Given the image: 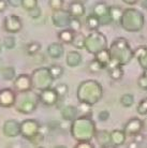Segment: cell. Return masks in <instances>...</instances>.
<instances>
[{"instance_id": "6da1fadb", "label": "cell", "mask_w": 147, "mask_h": 148, "mask_svg": "<svg viewBox=\"0 0 147 148\" xmlns=\"http://www.w3.org/2000/svg\"><path fill=\"white\" fill-rule=\"evenodd\" d=\"M97 132L96 122L90 116H77L70 125V133L76 142H91Z\"/></svg>"}, {"instance_id": "7a4b0ae2", "label": "cell", "mask_w": 147, "mask_h": 148, "mask_svg": "<svg viewBox=\"0 0 147 148\" xmlns=\"http://www.w3.org/2000/svg\"><path fill=\"white\" fill-rule=\"evenodd\" d=\"M109 52L111 55V63L107 66V68L114 67V66L124 67L126 64H128L134 57L130 43L126 38L115 39L109 48Z\"/></svg>"}, {"instance_id": "3957f363", "label": "cell", "mask_w": 147, "mask_h": 148, "mask_svg": "<svg viewBox=\"0 0 147 148\" xmlns=\"http://www.w3.org/2000/svg\"><path fill=\"white\" fill-rule=\"evenodd\" d=\"M76 97L80 103H86L92 106L102 99L103 87L98 81L87 79L78 85Z\"/></svg>"}, {"instance_id": "277c9868", "label": "cell", "mask_w": 147, "mask_h": 148, "mask_svg": "<svg viewBox=\"0 0 147 148\" xmlns=\"http://www.w3.org/2000/svg\"><path fill=\"white\" fill-rule=\"evenodd\" d=\"M125 31L128 32H139L143 29L145 24L144 14L137 9L128 8L124 10L122 18L118 23Z\"/></svg>"}, {"instance_id": "5b68a950", "label": "cell", "mask_w": 147, "mask_h": 148, "mask_svg": "<svg viewBox=\"0 0 147 148\" xmlns=\"http://www.w3.org/2000/svg\"><path fill=\"white\" fill-rule=\"evenodd\" d=\"M40 102L39 95L32 90L25 91V92L16 93V101L14 106L16 111L21 114L29 115L37 110L38 104Z\"/></svg>"}, {"instance_id": "8992f818", "label": "cell", "mask_w": 147, "mask_h": 148, "mask_svg": "<svg viewBox=\"0 0 147 148\" xmlns=\"http://www.w3.org/2000/svg\"><path fill=\"white\" fill-rule=\"evenodd\" d=\"M85 49L92 55L107 48V39L104 34L98 30H93L85 39Z\"/></svg>"}, {"instance_id": "52a82bcc", "label": "cell", "mask_w": 147, "mask_h": 148, "mask_svg": "<svg viewBox=\"0 0 147 148\" xmlns=\"http://www.w3.org/2000/svg\"><path fill=\"white\" fill-rule=\"evenodd\" d=\"M31 83H32V89L42 91L45 89H48L52 87V84L54 82V78L52 77L48 68L41 67L33 71L30 75Z\"/></svg>"}, {"instance_id": "ba28073f", "label": "cell", "mask_w": 147, "mask_h": 148, "mask_svg": "<svg viewBox=\"0 0 147 148\" xmlns=\"http://www.w3.org/2000/svg\"><path fill=\"white\" fill-rule=\"evenodd\" d=\"M40 123L36 119H25L21 122V135L28 141L40 133Z\"/></svg>"}, {"instance_id": "9c48e42d", "label": "cell", "mask_w": 147, "mask_h": 148, "mask_svg": "<svg viewBox=\"0 0 147 148\" xmlns=\"http://www.w3.org/2000/svg\"><path fill=\"white\" fill-rule=\"evenodd\" d=\"M71 18L72 17H71L69 11H66L63 9L58 10V11H53L52 22H53V25L57 28H60V29L68 28Z\"/></svg>"}, {"instance_id": "30bf717a", "label": "cell", "mask_w": 147, "mask_h": 148, "mask_svg": "<svg viewBox=\"0 0 147 148\" xmlns=\"http://www.w3.org/2000/svg\"><path fill=\"white\" fill-rule=\"evenodd\" d=\"M3 27L9 34H17L23 28V21L19 15H8L3 21Z\"/></svg>"}, {"instance_id": "8fae6325", "label": "cell", "mask_w": 147, "mask_h": 148, "mask_svg": "<svg viewBox=\"0 0 147 148\" xmlns=\"http://www.w3.org/2000/svg\"><path fill=\"white\" fill-rule=\"evenodd\" d=\"M143 131V125H142V119L137 118V117H133L130 118L127 121L124 128V132L127 136L134 137L135 135L140 134Z\"/></svg>"}, {"instance_id": "7c38bea8", "label": "cell", "mask_w": 147, "mask_h": 148, "mask_svg": "<svg viewBox=\"0 0 147 148\" xmlns=\"http://www.w3.org/2000/svg\"><path fill=\"white\" fill-rule=\"evenodd\" d=\"M16 101V91L11 88L0 89V106L2 108H10L14 106Z\"/></svg>"}, {"instance_id": "4fadbf2b", "label": "cell", "mask_w": 147, "mask_h": 148, "mask_svg": "<svg viewBox=\"0 0 147 148\" xmlns=\"http://www.w3.org/2000/svg\"><path fill=\"white\" fill-rule=\"evenodd\" d=\"M14 89L17 92H25L32 90V83L31 77L28 74H19L14 79Z\"/></svg>"}, {"instance_id": "5bb4252c", "label": "cell", "mask_w": 147, "mask_h": 148, "mask_svg": "<svg viewBox=\"0 0 147 148\" xmlns=\"http://www.w3.org/2000/svg\"><path fill=\"white\" fill-rule=\"evenodd\" d=\"M2 133L7 137H16L21 135V122L15 119H9L3 123Z\"/></svg>"}, {"instance_id": "9a60e30c", "label": "cell", "mask_w": 147, "mask_h": 148, "mask_svg": "<svg viewBox=\"0 0 147 148\" xmlns=\"http://www.w3.org/2000/svg\"><path fill=\"white\" fill-rule=\"evenodd\" d=\"M39 99H40V102H42L46 106H53L57 104V102L59 101V97L56 92L55 88L51 87L48 89L42 90L39 95Z\"/></svg>"}, {"instance_id": "2e32d148", "label": "cell", "mask_w": 147, "mask_h": 148, "mask_svg": "<svg viewBox=\"0 0 147 148\" xmlns=\"http://www.w3.org/2000/svg\"><path fill=\"white\" fill-rule=\"evenodd\" d=\"M69 13H70L71 17H76V18H80L82 16H84L85 13H86V9H85L84 3L82 2H78L76 0L72 1L70 4H69Z\"/></svg>"}, {"instance_id": "e0dca14e", "label": "cell", "mask_w": 147, "mask_h": 148, "mask_svg": "<svg viewBox=\"0 0 147 148\" xmlns=\"http://www.w3.org/2000/svg\"><path fill=\"white\" fill-rule=\"evenodd\" d=\"M134 57L143 70H147V46H140L133 51Z\"/></svg>"}, {"instance_id": "ac0fdd59", "label": "cell", "mask_w": 147, "mask_h": 148, "mask_svg": "<svg viewBox=\"0 0 147 148\" xmlns=\"http://www.w3.org/2000/svg\"><path fill=\"white\" fill-rule=\"evenodd\" d=\"M111 137V144L114 145V146H122L126 143L127 140V135L125 134L124 130H113L110 133Z\"/></svg>"}, {"instance_id": "d6986e66", "label": "cell", "mask_w": 147, "mask_h": 148, "mask_svg": "<svg viewBox=\"0 0 147 148\" xmlns=\"http://www.w3.org/2000/svg\"><path fill=\"white\" fill-rule=\"evenodd\" d=\"M65 53V48L63 45L60 42H55V43H52L48 45L47 47V54L48 56L53 58V59H58Z\"/></svg>"}, {"instance_id": "ffe728a7", "label": "cell", "mask_w": 147, "mask_h": 148, "mask_svg": "<svg viewBox=\"0 0 147 148\" xmlns=\"http://www.w3.org/2000/svg\"><path fill=\"white\" fill-rule=\"evenodd\" d=\"M77 116H78L77 108H75L73 105H67L61 110V118L66 121H73Z\"/></svg>"}, {"instance_id": "44dd1931", "label": "cell", "mask_w": 147, "mask_h": 148, "mask_svg": "<svg viewBox=\"0 0 147 148\" xmlns=\"http://www.w3.org/2000/svg\"><path fill=\"white\" fill-rule=\"evenodd\" d=\"M66 62L70 68H76L82 63V55L77 51H71L67 54Z\"/></svg>"}, {"instance_id": "7402d4cb", "label": "cell", "mask_w": 147, "mask_h": 148, "mask_svg": "<svg viewBox=\"0 0 147 148\" xmlns=\"http://www.w3.org/2000/svg\"><path fill=\"white\" fill-rule=\"evenodd\" d=\"M95 59H96L104 69H106L107 66L111 63V55H110V52H109V48H105V49H103L101 52L97 53L96 55H95Z\"/></svg>"}, {"instance_id": "603a6c76", "label": "cell", "mask_w": 147, "mask_h": 148, "mask_svg": "<svg viewBox=\"0 0 147 148\" xmlns=\"http://www.w3.org/2000/svg\"><path fill=\"white\" fill-rule=\"evenodd\" d=\"M74 34L75 32H73L70 28H65L61 31L58 32V39L60 40V43H63V44H71L72 41H73Z\"/></svg>"}, {"instance_id": "cb8c5ba5", "label": "cell", "mask_w": 147, "mask_h": 148, "mask_svg": "<svg viewBox=\"0 0 147 148\" xmlns=\"http://www.w3.org/2000/svg\"><path fill=\"white\" fill-rule=\"evenodd\" d=\"M95 138H96V141L98 142V144L101 145V146L111 144L110 132H107L106 130H97Z\"/></svg>"}, {"instance_id": "d4e9b609", "label": "cell", "mask_w": 147, "mask_h": 148, "mask_svg": "<svg viewBox=\"0 0 147 148\" xmlns=\"http://www.w3.org/2000/svg\"><path fill=\"white\" fill-rule=\"evenodd\" d=\"M124 13V9L119 5H111L109 7V15L113 23H119L122 15Z\"/></svg>"}, {"instance_id": "484cf974", "label": "cell", "mask_w": 147, "mask_h": 148, "mask_svg": "<svg viewBox=\"0 0 147 148\" xmlns=\"http://www.w3.org/2000/svg\"><path fill=\"white\" fill-rule=\"evenodd\" d=\"M92 14L96 15L99 19L102 18V17H104V16H106L109 14V7L104 2H98V3L93 5Z\"/></svg>"}, {"instance_id": "4316f807", "label": "cell", "mask_w": 147, "mask_h": 148, "mask_svg": "<svg viewBox=\"0 0 147 148\" xmlns=\"http://www.w3.org/2000/svg\"><path fill=\"white\" fill-rule=\"evenodd\" d=\"M110 77L114 81H119L124 76V69L122 66H114V67L107 68Z\"/></svg>"}, {"instance_id": "83f0119b", "label": "cell", "mask_w": 147, "mask_h": 148, "mask_svg": "<svg viewBox=\"0 0 147 148\" xmlns=\"http://www.w3.org/2000/svg\"><path fill=\"white\" fill-rule=\"evenodd\" d=\"M86 26L88 27V29L93 31V30H98V28L101 26V24H100L99 18L91 13L86 17Z\"/></svg>"}, {"instance_id": "f1b7e54d", "label": "cell", "mask_w": 147, "mask_h": 148, "mask_svg": "<svg viewBox=\"0 0 147 148\" xmlns=\"http://www.w3.org/2000/svg\"><path fill=\"white\" fill-rule=\"evenodd\" d=\"M0 73L5 81H14L16 77L15 69L13 67H2L0 69Z\"/></svg>"}, {"instance_id": "f546056e", "label": "cell", "mask_w": 147, "mask_h": 148, "mask_svg": "<svg viewBox=\"0 0 147 148\" xmlns=\"http://www.w3.org/2000/svg\"><path fill=\"white\" fill-rule=\"evenodd\" d=\"M85 39H86V36H84L83 32H76L74 34L73 41L71 44L73 45L75 48H78V49H82V48L85 47Z\"/></svg>"}, {"instance_id": "4dcf8cb0", "label": "cell", "mask_w": 147, "mask_h": 148, "mask_svg": "<svg viewBox=\"0 0 147 148\" xmlns=\"http://www.w3.org/2000/svg\"><path fill=\"white\" fill-rule=\"evenodd\" d=\"M49 73H51L52 77L55 79H59L63 75V68L59 64H52L51 67H48Z\"/></svg>"}, {"instance_id": "1f68e13d", "label": "cell", "mask_w": 147, "mask_h": 148, "mask_svg": "<svg viewBox=\"0 0 147 148\" xmlns=\"http://www.w3.org/2000/svg\"><path fill=\"white\" fill-rule=\"evenodd\" d=\"M41 49V44L39 42H36V41H32L27 44V47H26V51H27V54L30 56L37 55L38 53L40 52Z\"/></svg>"}, {"instance_id": "d6a6232c", "label": "cell", "mask_w": 147, "mask_h": 148, "mask_svg": "<svg viewBox=\"0 0 147 148\" xmlns=\"http://www.w3.org/2000/svg\"><path fill=\"white\" fill-rule=\"evenodd\" d=\"M134 103V97L131 93H125L120 97V104L124 108H130Z\"/></svg>"}, {"instance_id": "836d02e7", "label": "cell", "mask_w": 147, "mask_h": 148, "mask_svg": "<svg viewBox=\"0 0 147 148\" xmlns=\"http://www.w3.org/2000/svg\"><path fill=\"white\" fill-rule=\"evenodd\" d=\"M55 90H56V92H57V95H58L59 99H63V98H65V97L68 95V92H69V87H68V85L65 84V83H60V84H58V85L55 87Z\"/></svg>"}, {"instance_id": "e575fe53", "label": "cell", "mask_w": 147, "mask_h": 148, "mask_svg": "<svg viewBox=\"0 0 147 148\" xmlns=\"http://www.w3.org/2000/svg\"><path fill=\"white\" fill-rule=\"evenodd\" d=\"M73 32H81L82 30V22L80 21V18H76V17H72L70 21V24H69V27Z\"/></svg>"}, {"instance_id": "d590c367", "label": "cell", "mask_w": 147, "mask_h": 148, "mask_svg": "<svg viewBox=\"0 0 147 148\" xmlns=\"http://www.w3.org/2000/svg\"><path fill=\"white\" fill-rule=\"evenodd\" d=\"M136 112L141 116H147V98H144L140 101L136 106Z\"/></svg>"}, {"instance_id": "8d00e7d4", "label": "cell", "mask_w": 147, "mask_h": 148, "mask_svg": "<svg viewBox=\"0 0 147 148\" xmlns=\"http://www.w3.org/2000/svg\"><path fill=\"white\" fill-rule=\"evenodd\" d=\"M22 7L24 10L28 12L38 7V0H22Z\"/></svg>"}, {"instance_id": "74e56055", "label": "cell", "mask_w": 147, "mask_h": 148, "mask_svg": "<svg viewBox=\"0 0 147 148\" xmlns=\"http://www.w3.org/2000/svg\"><path fill=\"white\" fill-rule=\"evenodd\" d=\"M48 4L53 11H58L63 8L65 1L63 0H48Z\"/></svg>"}, {"instance_id": "f35d334b", "label": "cell", "mask_w": 147, "mask_h": 148, "mask_svg": "<svg viewBox=\"0 0 147 148\" xmlns=\"http://www.w3.org/2000/svg\"><path fill=\"white\" fill-rule=\"evenodd\" d=\"M78 113H81L82 116H90L91 113V105H88L86 103H80V106L77 108Z\"/></svg>"}, {"instance_id": "ab89813d", "label": "cell", "mask_w": 147, "mask_h": 148, "mask_svg": "<svg viewBox=\"0 0 147 148\" xmlns=\"http://www.w3.org/2000/svg\"><path fill=\"white\" fill-rule=\"evenodd\" d=\"M88 69H89V71H90V72H92V73H96V72H99V71L103 70L104 68H103L96 59H93V60H91V61L89 62Z\"/></svg>"}, {"instance_id": "60d3db41", "label": "cell", "mask_w": 147, "mask_h": 148, "mask_svg": "<svg viewBox=\"0 0 147 148\" xmlns=\"http://www.w3.org/2000/svg\"><path fill=\"white\" fill-rule=\"evenodd\" d=\"M15 44H16V42H15V39L11 36H9V37H5L3 39V46L7 49H13L15 47Z\"/></svg>"}, {"instance_id": "b9f144b4", "label": "cell", "mask_w": 147, "mask_h": 148, "mask_svg": "<svg viewBox=\"0 0 147 148\" xmlns=\"http://www.w3.org/2000/svg\"><path fill=\"white\" fill-rule=\"evenodd\" d=\"M28 14H29V16L31 18L37 19L38 17H40L41 15H42V11H41V9L39 8V5H38V7H36L34 9L28 11Z\"/></svg>"}, {"instance_id": "7bdbcfd3", "label": "cell", "mask_w": 147, "mask_h": 148, "mask_svg": "<svg viewBox=\"0 0 147 148\" xmlns=\"http://www.w3.org/2000/svg\"><path fill=\"white\" fill-rule=\"evenodd\" d=\"M137 85L140 87L141 89H143V90H147V77L142 74L140 77H139V81H137Z\"/></svg>"}, {"instance_id": "ee69618b", "label": "cell", "mask_w": 147, "mask_h": 148, "mask_svg": "<svg viewBox=\"0 0 147 148\" xmlns=\"http://www.w3.org/2000/svg\"><path fill=\"white\" fill-rule=\"evenodd\" d=\"M74 148H95V145L91 142H77Z\"/></svg>"}, {"instance_id": "f6af8a7d", "label": "cell", "mask_w": 147, "mask_h": 148, "mask_svg": "<svg viewBox=\"0 0 147 148\" xmlns=\"http://www.w3.org/2000/svg\"><path fill=\"white\" fill-rule=\"evenodd\" d=\"M98 117H99L100 121H106L107 119L110 118V112L106 111V110L101 111L99 113V115H98Z\"/></svg>"}, {"instance_id": "bcb514c9", "label": "cell", "mask_w": 147, "mask_h": 148, "mask_svg": "<svg viewBox=\"0 0 147 148\" xmlns=\"http://www.w3.org/2000/svg\"><path fill=\"white\" fill-rule=\"evenodd\" d=\"M7 2H8V4L11 5L12 8L22 7V0H7Z\"/></svg>"}, {"instance_id": "7dc6e473", "label": "cell", "mask_w": 147, "mask_h": 148, "mask_svg": "<svg viewBox=\"0 0 147 148\" xmlns=\"http://www.w3.org/2000/svg\"><path fill=\"white\" fill-rule=\"evenodd\" d=\"M43 137H44V136H43V135L41 134V132H40V133L37 134V135H36L34 137H32V138L30 140V142H31L32 144H39V143H40V142L43 140Z\"/></svg>"}, {"instance_id": "c3c4849f", "label": "cell", "mask_w": 147, "mask_h": 148, "mask_svg": "<svg viewBox=\"0 0 147 148\" xmlns=\"http://www.w3.org/2000/svg\"><path fill=\"white\" fill-rule=\"evenodd\" d=\"M8 2L7 0H0V12H4L5 10H7L8 8Z\"/></svg>"}, {"instance_id": "681fc988", "label": "cell", "mask_w": 147, "mask_h": 148, "mask_svg": "<svg viewBox=\"0 0 147 148\" xmlns=\"http://www.w3.org/2000/svg\"><path fill=\"white\" fill-rule=\"evenodd\" d=\"M143 140H144V136L141 133L137 134V135H135V136H134V142H136L137 144L142 143V142H143Z\"/></svg>"}, {"instance_id": "f907efd6", "label": "cell", "mask_w": 147, "mask_h": 148, "mask_svg": "<svg viewBox=\"0 0 147 148\" xmlns=\"http://www.w3.org/2000/svg\"><path fill=\"white\" fill-rule=\"evenodd\" d=\"M140 0H122V2H125L126 4H129V5H134L139 2Z\"/></svg>"}, {"instance_id": "816d5d0a", "label": "cell", "mask_w": 147, "mask_h": 148, "mask_svg": "<svg viewBox=\"0 0 147 148\" xmlns=\"http://www.w3.org/2000/svg\"><path fill=\"white\" fill-rule=\"evenodd\" d=\"M128 148H139V144L136 142H130L128 144Z\"/></svg>"}, {"instance_id": "f5cc1de1", "label": "cell", "mask_w": 147, "mask_h": 148, "mask_svg": "<svg viewBox=\"0 0 147 148\" xmlns=\"http://www.w3.org/2000/svg\"><path fill=\"white\" fill-rule=\"evenodd\" d=\"M142 125H143V130L147 132V117L142 119Z\"/></svg>"}, {"instance_id": "db71d44e", "label": "cell", "mask_w": 147, "mask_h": 148, "mask_svg": "<svg viewBox=\"0 0 147 148\" xmlns=\"http://www.w3.org/2000/svg\"><path fill=\"white\" fill-rule=\"evenodd\" d=\"M102 148H116V146H114V145H112V144H107V145L102 146Z\"/></svg>"}, {"instance_id": "11a10c76", "label": "cell", "mask_w": 147, "mask_h": 148, "mask_svg": "<svg viewBox=\"0 0 147 148\" xmlns=\"http://www.w3.org/2000/svg\"><path fill=\"white\" fill-rule=\"evenodd\" d=\"M142 7L145 8V9H147V0H144L143 3H142Z\"/></svg>"}, {"instance_id": "9f6ffc18", "label": "cell", "mask_w": 147, "mask_h": 148, "mask_svg": "<svg viewBox=\"0 0 147 148\" xmlns=\"http://www.w3.org/2000/svg\"><path fill=\"white\" fill-rule=\"evenodd\" d=\"M54 148H67L65 145H57V146H55Z\"/></svg>"}, {"instance_id": "6f0895ef", "label": "cell", "mask_w": 147, "mask_h": 148, "mask_svg": "<svg viewBox=\"0 0 147 148\" xmlns=\"http://www.w3.org/2000/svg\"><path fill=\"white\" fill-rule=\"evenodd\" d=\"M142 74H144V75H145V76L147 77V70H144V72Z\"/></svg>"}, {"instance_id": "680465c9", "label": "cell", "mask_w": 147, "mask_h": 148, "mask_svg": "<svg viewBox=\"0 0 147 148\" xmlns=\"http://www.w3.org/2000/svg\"><path fill=\"white\" fill-rule=\"evenodd\" d=\"M76 1H78V2H82V3H85V1H86V0H76Z\"/></svg>"}, {"instance_id": "91938a15", "label": "cell", "mask_w": 147, "mask_h": 148, "mask_svg": "<svg viewBox=\"0 0 147 148\" xmlns=\"http://www.w3.org/2000/svg\"><path fill=\"white\" fill-rule=\"evenodd\" d=\"M36 148H44V147H42V146H37Z\"/></svg>"}, {"instance_id": "94428289", "label": "cell", "mask_w": 147, "mask_h": 148, "mask_svg": "<svg viewBox=\"0 0 147 148\" xmlns=\"http://www.w3.org/2000/svg\"><path fill=\"white\" fill-rule=\"evenodd\" d=\"M0 52H1V41H0Z\"/></svg>"}, {"instance_id": "6125c7cd", "label": "cell", "mask_w": 147, "mask_h": 148, "mask_svg": "<svg viewBox=\"0 0 147 148\" xmlns=\"http://www.w3.org/2000/svg\"><path fill=\"white\" fill-rule=\"evenodd\" d=\"M0 66H1V61H0ZM0 69H1V67H0Z\"/></svg>"}]
</instances>
